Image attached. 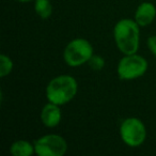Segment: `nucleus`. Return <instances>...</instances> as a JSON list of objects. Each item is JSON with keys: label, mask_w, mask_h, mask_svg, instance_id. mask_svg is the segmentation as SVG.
I'll use <instances>...</instances> for the list:
<instances>
[{"label": "nucleus", "mask_w": 156, "mask_h": 156, "mask_svg": "<svg viewBox=\"0 0 156 156\" xmlns=\"http://www.w3.org/2000/svg\"><path fill=\"white\" fill-rule=\"evenodd\" d=\"M113 37L117 47L124 55L136 54L140 42L139 25L136 20L124 18L115 24Z\"/></svg>", "instance_id": "f257e3e1"}, {"label": "nucleus", "mask_w": 156, "mask_h": 156, "mask_svg": "<svg viewBox=\"0 0 156 156\" xmlns=\"http://www.w3.org/2000/svg\"><path fill=\"white\" fill-rule=\"evenodd\" d=\"M78 91L77 81L69 75H60L49 81L46 88L48 102L59 106L71 102Z\"/></svg>", "instance_id": "f03ea898"}, {"label": "nucleus", "mask_w": 156, "mask_h": 156, "mask_svg": "<svg viewBox=\"0 0 156 156\" xmlns=\"http://www.w3.org/2000/svg\"><path fill=\"white\" fill-rule=\"evenodd\" d=\"M93 56V47L86 39H74L66 45L63 58L69 66H80L89 62Z\"/></svg>", "instance_id": "7ed1b4c3"}, {"label": "nucleus", "mask_w": 156, "mask_h": 156, "mask_svg": "<svg viewBox=\"0 0 156 156\" xmlns=\"http://www.w3.org/2000/svg\"><path fill=\"white\" fill-rule=\"evenodd\" d=\"M147 62L139 55H125L118 64V76L122 80H133L144 75Z\"/></svg>", "instance_id": "20e7f679"}, {"label": "nucleus", "mask_w": 156, "mask_h": 156, "mask_svg": "<svg viewBox=\"0 0 156 156\" xmlns=\"http://www.w3.org/2000/svg\"><path fill=\"white\" fill-rule=\"evenodd\" d=\"M120 136L128 147H139L147 138V129L144 124L137 118H127L120 126Z\"/></svg>", "instance_id": "39448f33"}, {"label": "nucleus", "mask_w": 156, "mask_h": 156, "mask_svg": "<svg viewBox=\"0 0 156 156\" xmlns=\"http://www.w3.org/2000/svg\"><path fill=\"white\" fill-rule=\"evenodd\" d=\"M34 151L40 156H63L67 151V142L59 135H45L34 142Z\"/></svg>", "instance_id": "423d86ee"}, {"label": "nucleus", "mask_w": 156, "mask_h": 156, "mask_svg": "<svg viewBox=\"0 0 156 156\" xmlns=\"http://www.w3.org/2000/svg\"><path fill=\"white\" fill-rule=\"evenodd\" d=\"M61 110L59 105L48 103L43 107L41 111V121L47 127H55L61 121Z\"/></svg>", "instance_id": "0eeeda50"}, {"label": "nucleus", "mask_w": 156, "mask_h": 156, "mask_svg": "<svg viewBox=\"0 0 156 156\" xmlns=\"http://www.w3.org/2000/svg\"><path fill=\"white\" fill-rule=\"evenodd\" d=\"M156 16V8L151 2H142L137 8L135 13V20L141 27L150 25Z\"/></svg>", "instance_id": "6e6552de"}, {"label": "nucleus", "mask_w": 156, "mask_h": 156, "mask_svg": "<svg viewBox=\"0 0 156 156\" xmlns=\"http://www.w3.org/2000/svg\"><path fill=\"white\" fill-rule=\"evenodd\" d=\"M10 152L14 156H30L34 153V145L26 140H17L13 142Z\"/></svg>", "instance_id": "1a4fd4ad"}, {"label": "nucleus", "mask_w": 156, "mask_h": 156, "mask_svg": "<svg viewBox=\"0 0 156 156\" xmlns=\"http://www.w3.org/2000/svg\"><path fill=\"white\" fill-rule=\"evenodd\" d=\"M34 10L42 20H47L52 13V5L49 0H35Z\"/></svg>", "instance_id": "9d476101"}, {"label": "nucleus", "mask_w": 156, "mask_h": 156, "mask_svg": "<svg viewBox=\"0 0 156 156\" xmlns=\"http://www.w3.org/2000/svg\"><path fill=\"white\" fill-rule=\"evenodd\" d=\"M13 69V62L11 58L7 55H0V77H5L8 76Z\"/></svg>", "instance_id": "9b49d317"}, {"label": "nucleus", "mask_w": 156, "mask_h": 156, "mask_svg": "<svg viewBox=\"0 0 156 156\" xmlns=\"http://www.w3.org/2000/svg\"><path fill=\"white\" fill-rule=\"evenodd\" d=\"M89 65L90 67H91L92 69H94V71H100V69H102L103 67H104V59L102 58V57L100 56H92L91 59L89 60Z\"/></svg>", "instance_id": "f8f14e48"}, {"label": "nucleus", "mask_w": 156, "mask_h": 156, "mask_svg": "<svg viewBox=\"0 0 156 156\" xmlns=\"http://www.w3.org/2000/svg\"><path fill=\"white\" fill-rule=\"evenodd\" d=\"M147 47L152 54L156 56V35H152L147 39Z\"/></svg>", "instance_id": "ddd939ff"}, {"label": "nucleus", "mask_w": 156, "mask_h": 156, "mask_svg": "<svg viewBox=\"0 0 156 156\" xmlns=\"http://www.w3.org/2000/svg\"><path fill=\"white\" fill-rule=\"evenodd\" d=\"M17 2H22V3H25V2H30V1H33V0H15Z\"/></svg>", "instance_id": "4468645a"}]
</instances>
